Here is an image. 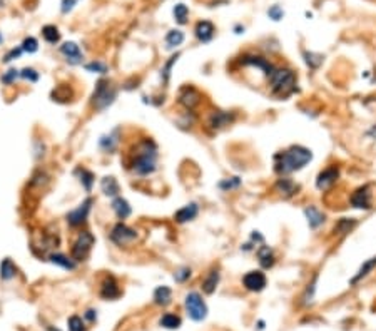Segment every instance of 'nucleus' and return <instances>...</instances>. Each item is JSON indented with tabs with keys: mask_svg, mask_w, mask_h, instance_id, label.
Wrapping results in <instances>:
<instances>
[{
	"mask_svg": "<svg viewBox=\"0 0 376 331\" xmlns=\"http://www.w3.org/2000/svg\"><path fill=\"white\" fill-rule=\"evenodd\" d=\"M17 274V266L14 265V261L10 258H5L0 263V278L3 281H10Z\"/></svg>",
	"mask_w": 376,
	"mask_h": 331,
	"instance_id": "nucleus-29",
	"label": "nucleus"
},
{
	"mask_svg": "<svg viewBox=\"0 0 376 331\" xmlns=\"http://www.w3.org/2000/svg\"><path fill=\"white\" fill-rule=\"evenodd\" d=\"M266 283H268L266 274L259 269L258 271H249V273H246L243 276V284L247 291H253V293L262 291V289L266 288Z\"/></svg>",
	"mask_w": 376,
	"mask_h": 331,
	"instance_id": "nucleus-11",
	"label": "nucleus"
},
{
	"mask_svg": "<svg viewBox=\"0 0 376 331\" xmlns=\"http://www.w3.org/2000/svg\"><path fill=\"white\" fill-rule=\"evenodd\" d=\"M20 47H22V50L27 52V54H35V52L39 50V42H37L35 37H25Z\"/></svg>",
	"mask_w": 376,
	"mask_h": 331,
	"instance_id": "nucleus-40",
	"label": "nucleus"
},
{
	"mask_svg": "<svg viewBox=\"0 0 376 331\" xmlns=\"http://www.w3.org/2000/svg\"><path fill=\"white\" fill-rule=\"evenodd\" d=\"M18 77H20V70H17V69H9L5 74L2 75V82H3V84H14V82L17 81Z\"/></svg>",
	"mask_w": 376,
	"mask_h": 331,
	"instance_id": "nucleus-45",
	"label": "nucleus"
},
{
	"mask_svg": "<svg viewBox=\"0 0 376 331\" xmlns=\"http://www.w3.org/2000/svg\"><path fill=\"white\" fill-rule=\"evenodd\" d=\"M109 238H111V241L114 244H117V246H127V244H132L135 239H137V231L132 228H129L127 224H124L122 221L120 223H117L112 228L111 234H109Z\"/></svg>",
	"mask_w": 376,
	"mask_h": 331,
	"instance_id": "nucleus-8",
	"label": "nucleus"
},
{
	"mask_svg": "<svg viewBox=\"0 0 376 331\" xmlns=\"http://www.w3.org/2000/svg\"><path fill=\"white\" fill-rule=\"evenodd\" d=\"M117 134H119V131H114V132H111L107 135H102V137L99 139L100 149L105 150V152H114L115 148H117V144H119Z\"/></svg>",
	"mask_w": 376,
	"mask_h": 331,
	"instance_id": "nucleus-28",
	"label": "nucleus"
},
{
	"mask_svg": "<svg viewBox=\"0 0 376 331\" xmlns=\"http://www.w3.org/2000/svg\"><path fill=\"white\" fill-rule=\"evenodd\" d=\"M172 15H174V20L178 22V24L184 25L187 22V17H189V9H187L184 3H178V5H174V9H172Z\"/></svg>",
	"mask_w": 376,
	"mask_h": 331,
	"instance_id": "nucleus-36",
	"label": "nucleus"
},
{
	"mask_svg": "<svg viewBox=\"0 0 376 331\" xmlns=\"http://www.w3.org/2000/svg\"><path fill=\"white\" fill-rule=\"evenodd\" d=\"M241 186V179L239 178H229V179H224L219 182V189L223 191H231V189H236V187Z\"/></svg>",
	"mask_w": 376,
	"mask_h": 331,
	"instance_id": "nucleus-43",
	"label": "nucleus"
},
{
	"mask_svg": "<svg viewBox=\"0 0 376 331\" xmlns=\"http://www.w3.org/2000/svg\"><path fill=\"white\" fill-rule=\"evenodd\" d=\"M351 206L356 209H371L373 206V194L370 186H361L351 196Z\"/></svg>",
	"mask_w": 376,
	"mask_h": 331,
	"instance_id": "nucleus-12",
	"label": "nucleus"
},
{
	"mask_svg": "<svg viewBox=\"0 0 376 331\" xmlns=\"http://www.w3.org/2000/svg\"><path fill=\"white\" fill-rule=\"evenodd\" d=\"M47 331H59L57 328H52V326H47Z\"/></svg>",
	"mask_w": 376,
	"mask_h": 331,
	"instance_id": "nucleus-51",
	"label": "nucleus"
},
{
	"mask_svg": "<svg viewBox=\"0 0 376 331\" xmlns=\"http://www.w3.org/2000/svg\"><path fill=\"white\" fill-rule=\"evenodd\" d=\"M274 187H276L278 193H279L281 196H284V198H291V196H294L299 191L298 184H296L293 179L284 178V176H281V178L276 181Z\"/></svg>",
	"mask_w": 376,
	"mask_h": 331,
	"instance_id": "nucleus-19",
	"label": "nucleus"
},
{
	"mask_svg": "<svg viewBox=\"0 0 376 331\" xmlns=\"http://www.w3.org/2000/svg\"><path fill=\"white\" fill-rule=\"evenodd\" d=\"M2 7H3V0H0V9H2Z\"/></svg>",
	"mask_w": 376,
	"mask_h": 331,
	"instance_id": "nucleus-52",
	"label": "nucleus"
},
{
	"mask_svg": "<svg viewBox=\"0 0 376 331\" xmlns=\"http://www.w3.org/2000/svg\"><path fill=\"white\" fill-rule=\"evenodd\" d=\"M75 3H77V0H62V7H60V10H62V14L70 12V10L74 9Z\"/></svg>",
	"mask_w": 376,
	"mask_h": 331,
	"instance_id": "nucleus-48",
	"label": "nucleus"
},
{
	"mask_svg": "<svg viewBox=\"0 0 376 331\" xmlns=\"http://www.w3.org/2000/svg\"><path fill=\"white\" fill-rule=\"evenodd\" d=\"M20 77L29 82H37L39 81V72L35 69H32V67H25V69L20 70Z\"/></svg>",
	"mask_w": 376,
	"mask_h": 331,
	"instance_id": "nucleus-44",
	"label": "nucleus"
},
{
	"mask_svg": "<svg viewBox=\"0 0 376 331\" xmlns=\"http://www.w3.org/2000/svg\"><path fill=\"white\" fill-rule=\"evenodd\" d=\"M304 216H306L310 228H313V229H318L319 226L325 223V214H323L318 208H314V206H310V208L304 209Z\"/></svg>",
	"mask_w": 376,
	"mask_h": 331,
	"instance_id": "nucleus-24",
	"label": "nucleus"
},
{
	"mask_svg": "<svg viewBox=\"0 0 376 331\" xmlns=\"http://www.w3.org/2000/svg\"><path fill=\"white\" fill-rule=\"evenodd\" d=\"M179 104L182 105L186 111H194L199 104H201V94L193 85H186L179 90Z\"/></svg>",
	"mask_w": 376,
	"mask_h": 331,
	"instance_id": "nucleus-9",
	"label": "nucleus"
},
{
	"mask_svg": "<svg viewBox=\"0 0 376 331\" xmlns=\"http://www.w3.org/2000/svg\"><path fill=\"white\" fill-rule=\"evenodd\" d=\"M131 169L137 176H149L157 169V146L152 139L144 137L134 146L131 154Z\"/></svg>",
	"mask_w": 376,
	"mask_h": 331,
	"instance_id": "nucleus-1",
	"label": "nucleus"
},
{
	"mask_svg": "<svg viewBox=\"0 0 376 331\" xmlns=\"http://www.w3.org/2000/svg\"><path fill=\"white\" fill-rule=\"evenodd\" d=\"M180 318L178 314H172V313H165L163 318H161L159 325L163 326L165 330H178L180 328Z\"/></svg>",
	"mask_w": 376,
	"mask_h": 331,
	"instance_id": "nucleus-34",
	"label": "nucleus"
},
{
	"mask_svg": "<svg viewBox=\"0 0 376 331\" xmlns=\"http://www.w3.org/2000/svg\"><path fill=\"white\" fill-rule=\"evenodd\" d=\"M217 284H219V271L211 269L209 273L206 274L204 280H202V291H204L206 295H213V293L216 291Z\"/></svg>",
	"mask_w": 376,
	"mask_h": 331,
	"instance_id": "nucleus-25",
	"label": "nucleus"
},
{
	"mask_svg": "<svg viewBox=\"0 0 376 331\" xmlns=\"http://www.w3.org/2000/svg\"><path fill=\"white\" fill-rule=\"evenodd\" d=\"M214 32H216V29H214L213 22L199 20L197 24H196L194 33H196V37H197L199 42H202V44L211 42V40H213V37H214Z\"/></svg>",
	"mask_w": 376,
	"mask_h": 331,
	"instance_id": "nucleus-17",
	"label": "nucleus"
},
{
	"mask_svg": "<svg viewBox=\"0 0 376 331\" xmlns=\"http://www.w3.org/2000/svg\"><path fill=\"white\" fill-rule=\"evenodd\" d=\"M268 79L273 96L284 99V97H289L291 94L296 92V74L294 70L288 69V67H283V69L274 67L273 74Z\"/></svg>",
	"mask_w": 376,
	"mask_h": 331,
	"instance_id": "nucleus-3",
	"label": "nucleus"
},
{
	"mask_svg": "<svg viewBox=\"0 0 376 331\" xmlns=\"http://www.w3.org/2000/svg\"><path fill=\"white\" fill-rule=\"evenodd\" d=\"M117 97V87L112 84L109 79H99L96 84V89L90 97V105L94 111H105Z\"/></svg>",
	"mask_w": 376,
	"mask_h": 331,
	"instance_id": "nucleus-4",
	"label": "nucleus"
},
{
	"mask_svg": "<svg viewBox=\"0 0 376 331\" xmlns=\"http://www.w3.org/2000/svg\"><path fill=\"white\" fill-rule=\"evenodd\" d=\"M375 268H376V256H373V258H370V259H368V261H364V263H363V266H361L360 271H358V273H356V276L353 278V280L349 281V283H351L353 286H355L356 283H358V281H361V280H363V278H366L368 274H370Z\"/></svg>",
	"mask_w": 376,
	"mask_h": 331,
	"instance_id": "nucleus-31",
	"label": "nucleus"
},
{
	"mask_svg": "<svg viewBox=\"0 0 376 331\" xmlns=\"http://www.w3.org/2000/svg\"><path fill=\"white\" fill-rule=\"evenodd\" d=\"M184 304H186L187 314L194 319V321H202V319L208 316V306H206L202 296L199 295L197 291H191L186 295V299H184Z\"/></svg>",
	"mask_w": 376,
	"mask_h": 331,
	"instance_id": "nucleus-6",
	"label": "nucleus"
},
{
	"mask_svg": "<svg viewBox=\"0 0 376 331\" xmlns=\"http://www.w3.org/2000/svg\"><path fill=\"white\" fill-rule=\"evenodd\" d=\"M22 47H17V49H10L9 52H7L5 55H3V62L5 64H9V62H12V60H15V59H18L22 55Z\"/></svg>",
	"mask_w": 376,
	"mask_h": 331,
	"instance_id": "nucleus-47",
	"label": "nucleus"
},
{
	"mask_svg": "<svg viewBox=\"0 0 376 331\" xmlns=\"http://www.w3.org/2000/svg\"><path fill=\"white\" fill-rule=\"evenodd\" d=\"M96 243V238L90 231H81L75 238L72 248H70V256L75 263L85 261L89 258L90 251H92V246Z\"/></svg>",
	"mask_w": 376,
	"mask_h": 331,
	"instance_id": "nucleus-5",
	"label": "nucleus"
},
{
	"mask_svg": "<svg viewBox=\"0 0 376 331\" xmlns=\"http://www.w3.org/2000/svg\"><path fill=\"white\" fill-rule=\"evenodd\" d=\"M258 259H259V265H261L264 269L273 268L274 263H276V258H274L273 249H271L269 246H264V244L258 248Z\"/></svg>",
	"mask_w": 376,
	"mask_h": 331,
	"instance_id": "nucleus-23",
	"label": "nucleus"
},
{
	"mask_svg": "<svg viewBox=\"0 0 376 331\" xmlns=\"http://www.w3.org/2000/svg\"><path fill=\"white\" fill-rule=\"evenodd\" d=\"M303 55H304V60H306V64H308V67H310V69H318V67L323 64V55H319V54L304 50Z\"/></svg>",
	"mask_w": 376,
	"mask_h": 331,
	"instance_id": "nucleus-38",
	"label": "nucleus"
},
{
	"mask_svg": "<svg viewBox=\"0 0 376 331\" xmlns=\"http://www.w3.org/2000/svg\"><path fill=\"white\" fill-rule=\"evenodd\" d=\"M244 32V27H236V33H241Z\"/></svg>",
	"mask_w": 376,
	"mask_h": 331,
	"instance_id": "nucleus-50",
	"label": "nucleus"
},
{
	"mask_svg": "<svg viewBox=\"0 0 376 331\" xmlns=\"http://www.w3.org/2000/svg\"><path fill=\"white\" fill-rule=\"evenodd\" d=\"M184 42V32L182 30H169L167 35H165V47L167 49H176L178 45Z\"/></svg>",
	"mask_w": 376,
	"mask_h": 331,
	"instance_id": "nucleus-33",
	"label": "nucleus"
},
{
	"mask_svg": "<svg viewBox=\"0 0 376 331\" xmlns=\"http://www.w3.org/2000/svg\"><path fill=\"white\" fill-rule=\"evenodd\" d=\"M199 214V206L196 204V202H189V204L182 206L179 211H176L174 214V221L179 224H184V223H189V221H193L197 217Z\"/></svg>",
	"mask_w": 376,
	"mask_h": 331,
	"instance_id": "nucleus-18",
	"label": "nucleus"
},
{
	"mask_svg": "<svg viewBox=\"0 0 376 331\" xmlns=\"http://www.w3.org/2000/svg\"><path fill=\"white\" fill-rule=\"evenodd\" d=\"M100 191L109 198H117L120 194V186L114 176H105L100 179Z\"/></svg>",
	"mask_w": 376,
	"mask_h": 331,
	"instance_id": "nucleus-22",
	"label": "nucleus"
},
{
	"mask_svg": "<svg viewBox=\"0 0 376 331\" xmlns=\"http://www.w3.org/2000/svg\"><path fill=\"white\" fill-rule=\"evenodd\" d=\"M67 326H69V331H85L84 321H82V318L77 314L70 316L69 321H67Z\"/></svg>",
	"mask_w": 376,
	"mask_h": 331,
	"instance_id": "nucleus-41",
	"label": "nucleus"
},
{
	"mask_svg": "<svg viewBox=\"0 0 376 331\" xmlns=\"http://www.w3.org/2000/svg\"><path fill=\"white\" fill-rule=\"evenodd\" d=\"M191 274H193V271H191V268H187V266H182V268L176 269V273H174L176 283H186V281L191 278Z\"/></svg>",
	"mask_w": 376,
	"mask_h": 331,
	"instance_id": "nucleus-42",
	"label": "nucleus"
},
{
	"mask_svg": "<svg viewBox=\"0 0 376 331\" xmlns=\"http://www.w3.org/2000/svg\"><path fill=\"white\" fill-rule=\"evenodd\" d=\"M74 174L77 176L79 181H81L82 187H84L87 193H90V191H92V186H94V181H96V176L85 167H77L74 171Z\"/></svg>",
	"mask_w": 376,
	"mask_h": 331,
	"instance_id": "nucleus-26",
	"label": "nucleus"
},
{
	"mask_svg": "<svg viewBox=\"0 0 376 331\" xmlns=\"http://www.w3.org/2000/svg\"><path fill=\"white\" fill-rule=\"evenodd\" d=\"M241 66H246V67H256V69H259L262 74L266 75V77H269L271 74H273L274 67L273 64L269 62L268 59L261 57V55H254V54H246L241 57Z\"/></svg>",
	"mask_w": 376,
	"mask_h": 331,
	"instance_id": "nucleus-10",
	"label": "nucleus"
},
{
	"mask_svg": "<svg viewBox=\"0 0 376 331\" xmlns=\"http://www.w3.org/2000/svg\"><path fill=\"white\" fill-rule=\"evenodd\" d=\"M60 54L65 57V60L70 66H79L84 60V54H82L81 47L75 42H64L60 45Z\"/></svg>",
	"mask_w": 376,
	"mask_h": 331,
	"instance_id": "nucleus-14",
	"label": "nucleus"
},
{
	"mask_svg": "<svg viewBox=\"0 0 376 331\" xmlns=\"http://www.w3.org/2000/svg\"><path fill=\"white\" fill-rule=\"evenodd\" d=\"M49 258V261L52 263V265H55V266H60L62 269H67V271H74L75 268H77V263L74 261L72 259V256H65V254H62V253H50L47 256Z\"/></svg>",
	"mask_w": 376,
	"mask_h": 331,
	"instance_id": "nucleus-21",
	"label": "nucleus"
},
{
	"mask_svg": "<svg viewBox=\"0 0 376 331\" xmlns=\"http://www.w3.org/2000/svg\"><path fill=\"white\" fill-rule=\"evenodd\" d=\"M72 96H74L72 89L67 84H60L52 90V100H57V102H67V100L72 99Z\"/></svg>",
	"mask_w": 376,
	"mask_h": 331,
	"instance_id": "nucleus-30",
	"label": "nucleus"
},
{
	"mask_svg": "<svg viewBox=\"0 0 376 331\" xmlns=\"http://www.w3.org/2000/svg\"><path fill=\"white\" fill-rule=\"evenodd\" d=\"M356 224H358V221L353 219V217H343V219H340L336 224H334V232L336 234H348V232H351L353 229L356 228Z\"/></svg>",
	"mask_w": 376,
	"mask_h": 331,
	"instance_id": "nucleus-32",
	"label": "nucleus"
},
{
	"mask_svg": "<svg viewBox=\"0 0 376 331\" xmlns=\"http://www.w3.org/2000/svg\"><path fill=\"white\" fill-rule=\"evenodd\" d=\"M100 296L104 299H115L120 296V288L119 283L114 276H105L104 281L100 283Z\"/></svg>",
	"mask_w": 376,
	"mask_h": 331,
	"instance_id": "nucleus-15",
	"label": "nucleus"
},
{
	"mask_svg": "<svg viewBox=\"0 0 376 331\" xmlns=\"http://www.w3.org/2000/svg\"><path fill=\"white\" fill-rule=\"evenodd\" d=\"M311 159H313V152L308 148L291 146L288 150L279 152L274 157V171L279 176L291 174L294 171H301Z\"/></svg>",
	"mask_w": 376,
	"mask_h": 331,
	"instance_id": "nucleus-2",
	"label": "nucleus"
},
{
	"mask_svg": "<svg viewBox=\"0 0 376 331\" xmlns=\"http://www.w3.org/2000/svg\"><path fill=\"white\" fill-rule=\"evenodd\" d=\"M92 204H94L92 198L84 199L77 208L72 209L70 213H67V216H65L67 224H69L72 229H77V228H81L82 224L87 223V217H89L90 209H92Z\"/></svg>",
	"mask_w": 376,
	"mask_h": 331,
	"instance_id": "nucleus-7",
	"label": "nucleus"
},
{
	"mask_svg": "<svg viewBox=\"0 0 376 331\" xmlns=\"http://www.w3.org/2000/svg\"><path fill=\"white\" fill-rule=\"evenodd\" d=\"M2 42H3V37H2V35H0V44H2Z\"/></svg>",
	"mask_w": 376,
	"mask_h": 331,
	"instance_id": "nucleus-53",
	"label": "nucleus"
},
{
	"mask_svg": "<svg viewBox=\"0 0 376 331\" xmlns=\"http://www.w3.org/2000/svg\"><path fill=\"white\" fill-rule=\"evenodd\" d=\"M172 301V289L169 286H159L154 291V303L159 306H167Z\"/></svg>",
	"mask_w": 376,
	"mask_h": 331,
	"instance_id": "nucleus-27",
	"label": "nucleus"
},
{
	"mask_svg": "<svg viewBox=\"0 0 376 331\" xmlns=\"http://www.w3.org/2000/svg\"><path fill=\"white\" fill-rule=\"evenodd\" d=\"M236 119V114L234 112H226V111H219V112H214L213 116L209 117L208 120V126L211 129H223V127L229 126L232 124Z\"/></svg>",
	"mask_w": 376,
	"mask_h": 331,
	"instance_id": "nucleus-16",
	"label": "nucleus"
},
{
	"mask_svg": "<svg viewBox=\"0 0 376 331\" xmlns=\"http://www.w3.org/2000/svg\"><path fill=\"white\" fill-rule=\"evenodd\" d=\"M85 319H87V321H90V323H94V321H96V318H97V311H94V310H87V311H85Z\"/></svg>",
	"mask_w": 376,
	"mask_h": 331,
	"instance_id": "nucleus-49",
	"label": "nucleus"
},
{
	"mask_svg": "<svg viewBox=\"0 0 376 331\" xmlns=\"http://www.w3.org/2000/svg\"><path fill=\"white\" fill-rule=\"evenodd\" d=\"M42 37L45 42L57 44L60 40V32L55 25H45V27H42Z\"/></svg>",
	"mask_w": 376,
	"mask_h": 331,
	"instance_id": "nucleus-35",
	"label": "nucleus"
},
{
	"mask_svg": "<svg viewBox=\"0 0 376 331\" xmlns=\"http://www.w3.org/2000/svg\"><path fill=\"white\" fill-rule=\"evenodd\" d=\"M268 15H269V18H273L274 22H278V20H281V18L284 17V10L281 9L279 5H273L268 10Z\"/></svg>",
	"mask_w": 376,
	"mask_h": 331,
	"instance_id": "nucleus-46",
	"label": "nucleus"
},
{
	"mask_svg": "<svg viewBox=\"0 0 376 331\" xmlns=\"http://www.w3.org/2000/svg\"><path fill=\"white\" fill-rule=\"evenodd\" d=\"M179 55H180V54H174V55H172L171 59L167 60V62L164 64V67H163V69H161V79H163V82H164V84H167V82H169V79H171V70H172V66H174V64L178 62Z\"/></svg>",
	"mask_w": 376,
	"mask_h": 331,
	"instance_id": "nucleus-37",
	"label": "nucleus"
},
{
	"mask_svg": "<svg viewBox=\"0 0 376 331\" xmlns=\"http://www.w3.org/2000/svg\"><path fill=\"white\" fill-rule=\"evenodd\" d=\"M111 208H112V211H114L115 216H117L120 221L127 219V217L132 214V208H131V204L127 202V199H124L122 196H117V198L112 199Z\"/></svg>",
	"mask_w": 376,
	"mask_h": 331,
	"instance_id": "nucleus-20",
	"label": "nucleus"
},
{
	"mask_svg": "<svg viewBox=\"0 0 376 331\" xmlns=\"http://www.w3.org/2000/svg\"><path fill=\"white\" fill-rule=\"evenodd\" d=\"M338 178H340V169H338L336 166H329V167L323 169V171L318 174V178H316V187H318L319 191L329 189V187L338 181Z\"/></svg>",
	"mask_w": 376,
	"mask_h": 331,
	"instance_id": "nucleus-13",
	"label": "nucleus"
},
{
	"mask_svg": "<svg viewBox=\"0 0 376 331\" xmlns=\"http://www.w3.org/2000/svg\"><path fill=\"white\" fill-rule=\"evenodd\" d=\"M85 70L87 72H92V74H107L109 72V67L107 64L104 62H99V60H94L90 64H85Z\"/></svg>",
	"mask_w": 376,
	"mask_h": 331,
	"instance_id": "nucleus-39",
	"label": "nucleus"
}]
</instances>
